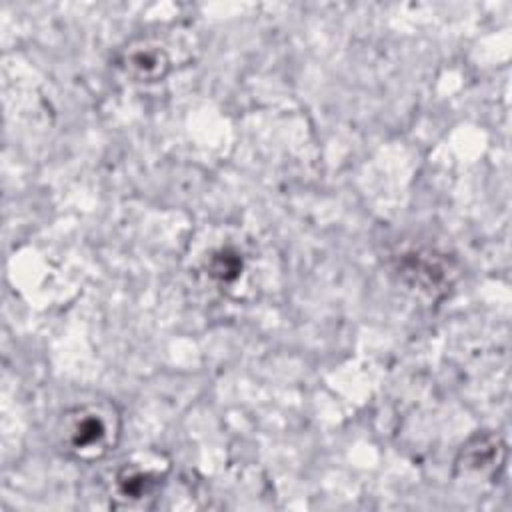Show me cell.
Returning a JSON list of instances; mask_svg holds the SVG:
<instances>
[{
    "instance_id": "cell-5",
    "label": "cell",
    "mask_w": 512,
    "mask_h": 512,
    "mask_svg": "<svg viewBox=\"0 0 512 512\" xmlns=\"http://www.w3.org/2000/svg\"><path fill=\"white\" fill-rule=\"evenodd\" d=\"M398 276L412 288H418L426 294L444 292L450 284L448 266L434 258L430 252H408L402 254L396 266Z\"/></svg>"
},
{
    "instance_id": "cell-3",
    "label": "cell",
    "mask_w": 512,
    "mask_h": 512,
    "mask_svg": "<svg viewBox=\"0 0 512 512\" xmlns=\"http://www.w3.org/2000/svg\"><path fill=\"white\" fill-rule=\"evenodd\" d=\"M508 448L494 430L474 432L456 452L454 476L468 484H494L506 466Z\"/></svg>"
},
{
    "instance_id": "cell-2",
    "label": "cell",
    "mask_w": 512,
    "mask_h": 512,
    "mask_svg": "<svg viewBox=\"0 0 512 512\" xmlns=\"http://www.w3.org/2000/svg\"><path fill=\"white\" fill-rule=\"evenodd\" d=\"M172 462L164 452L142 450L120 462L106 486V498L114 510H150L162 496Z\"/></svg>"
},
{
    "instance_id": "cell-4",
    "label": "cell",
    "mask_w": 512,
    "mask_h": 512,
    "mask_svg": "<svg viewBox=\"0 0 512 512\" xmlns=\"http://www.w3.org/2000/svg\"><path fill=\"white\" fill-rule=\"evenodd\" d=\"M116 70L136 84L162 82L172 72V56L162 40L154 36H138L128 40L114 54Z\"/></svg>"
},
{
    "instance_id": "cell-6",
    "label": "cell",
    "mask_w": 512,
    "mask_h": 512,
    "mask_svg": "<svg viewBox=\"0 0 512 512\" xmlns=\"http://www.w3.org/2000/svg\"><path fill=\"white\" fill-rule=\"evenodd\" d=\"M242 270H244L242 254L230 246H222L214 250L206 260V274L222 286L234 284L240 278Z\"/></svg>"
},
{
    "instance_id": "cell-1",
    "label": "cell",
    "mask_w": 512,
    "mask_h": 512,
    "mask_svg": "<svg viewBox=\"0 0 512 512\" xmlns=\"http://www.w3.org/2000/svg\"><path fill=\"white\" fill-rule=\"evenodd\" d=\"M122 438V412L112 400H88L64 410L56 440L66 456L78 462L106 458Z\"/></svg>"
}]
</instances>
